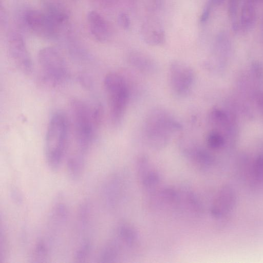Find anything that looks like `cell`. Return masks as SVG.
Instances as JSON below:
<instances>
[{"instance_id":"9a60e30c","label":"cell","mask_w":263,"mask_h":263,"mask_svg":"<svg viewBox=\"0 0 263 263\" xmlns=\"http://www.w3.org/2000/svg\"><path fill=\"white\" fill-rule=\"evenodd\" d=\"M45 5V13L58 27L68 21V12L62 6L51 2L46 3Z\"/></svg>"},{"instance_id":"30bf717a","label":"cell","mask_w":263,"mask_h":263,"mask_svg":"<svg viewBox=\"0 0 263 263\" xmlns=\"http://www.w3.org/2000/svg\"><path fill=\"white\" fill-rule=\"evenodd\" d=\"M180 149L183 156L197 168L204 170L212 163L210 154L193 142L186 140L181 141Z\"/></svg>"},{"instance_id":"8992f818","label":"cell","mask_w":263,"mask_h":263,"mask_svg":"<svg viewBox=\"0 0 263 263\" xmlns=\"http://www.w3.org/2000/svg\"><path fill=\"white\" fill-rule=\"evenodd\" d=\"M168 78L173 92L177 96H184L190 93L193 88L195 75L193 69L187 64L174 61L169 67Z\"/></svg>"},{"instance_id":"7402d4cb","label":"cell","mask_w":263,"mask_h":263,"mask_svg":"<svg viewBox=\"0 0 263 263\" xmlns=\"http://www.w3.org/2000/svg\"><path fill=\"white\" fill-rule=\"evenodd\" d=\"M101 1H103L104 3L110 4V3H114L117 0H101Z\"/></svg>"},{"instance_id":"52a82bcc","label":"cell","mask_w":263,"mask_h":263,"mask_svg":"<svg viewBox=\"0 0 263 263\" xmlns=\"http://www.w3.org/2000/svg\"><path fill=\"white\" fill-rule=\"evenodd\" d=\"M7 47L9 54L17 68L24 74L31 73L32 63L23 36L17 33H11L8 36Z\"/></svg>"},{"instance_id":"ac0fdd59","label":"cell","mask_w":263,"mask_h":263,"mask_svg":"<svg viewBox=\"0 0 263 263\" xmlns=\"http://www.w3.org/2000/svg\"><path fill=\"white\" fill-rule=\"evenodd\" d=\"M207 145L212 148H217L223 144V139L217 132L213 131L209 134L206 138Z\"/></svg>"},{"instance_id":"6da1fadb","label":"cell","mask_w":263,"mask_h":263,"mask_svg":"<svg viewBox=\"0 0 263 263\" xmlns=\"http://www.w3.org/2000/svg\"><path fill=\"white\" fill-rule=\"evenodd\" d=\"M69 124L66 116L62 112L52 114L48 122L45 140L44 152L49 167L57 170L66 152Z\"/></svg>"},{"instance_id":"277c9868","label":"cell","mask_w":263,"mask_h":263,"mask_svg":"<svg viewBox=\"0 0 263 263\" xmlns=\"http://www.w3.org/2000/svg\"><path fill=\"white\" fill-rule=\"evenodd\" d=\"M104 87L108 96L111 122L118 126L123 120L128 101L127 84L120 74L110 72L105 77Z\"/></svg>"},{"instance_id":"3957f363","label":"cell","mask_w":263,"mask_h":263,"mask_svg":"<svg viewBox=\"0 0 263 263\" xmlns=\"http://www.w3.org/2000/svg\"><path fill=\"white\" fill-rule=\"evenodd\" d=\"M71 109L77 149L72 155L85 159L98 127L93 117V107L81 100L74 99L71 101Z\"/></svg>"},{"instance_id":"8fae6325","label":"cell","mask_w":263,"mask_h":263,"mask_svg":"<svg viewBox=\"0 0 263 263\" xmlns=\"http://www.w3.org/2000/svg\"><path fill=\"white\" fill-rule=\"evenodd\" d=\"M89 28L92 35L99 42H105L111 36V29L106 20L98 12L90 11L87 15Z\"/></svg>"},{"instance_id":"7c38bea8","label":"cell","mask_w":263,"mask_h":263,"mask_svg":"<svg viewBox=\"0 0 263 263\" xmlns=\"http://www.w3.org/2000/svg\"><path fill=\"white\" fill-rule=\"evenodd\" d=\"M141 35L147 44L156 46L162 44L165 40L163 28L159 21L150 19L146 21L141 28Z\"/></svg>"},{"instance_id":"d6986e66","label":"cell","mask_w":263,"mask_h":263,"mask_svg":"<svg viewBox=\"0 0 263 263\" xmlns=\"http://www.w3.org/2000/svg\"><path fill=\"white\" fill-rule=\"evenodd\" d=\"M119 25L124 29H128L130 25V20L128 15L125 12H121L118 17Z\"/></svg>"},{"instance_id":"5b68a950","label":"cell","mask_w":263,"mask_h":263,"mask_svg":"<svg viewBox=\"0 0 263 263\" xmlns=\"http://www.w3.org/2000/svg\"><path fill=\"white\" fill-rule=\"evenodd\" d=\"M38 62L43 79L53 87L64 84L69 76L65 60L55 47H46L38 53Z\"/></svg>"},{"instance_id":"4fadbf2b","label":"cell","mask_w":263,"mask_h":263,"mask_svg":"<svg viewBox=\"0 0 263 263\" xmlns=\"http://www.w3.org/2000/svg\"><path fill=\"white\" fill-rule=\"evenodd\" d=\"M130 64L139 71L145 74L154 73L157 66L154 61L146 54L137 51L131 52L128 57Z\"/></svg>"},{"instance_id":"2e32d148","label":"cell","mask_w":263,"mask_h":263,"mask_svg":"<svg viewBox=\"0 0 263 263\" xmlns=\"http://www.w3.org/2000/svg\"><path fill=\"white\" fill-rule=\"evenodd\" d=\"M120 243L117 239L106 244L101 251L100 259L101 262H114L118 259L120 251Z\"/></svg>"},{"instance_id":"ffe728a7","label":"cell","mask_w":263,"mask_h":263,"mask_svg":"<svg viewBox=\"0 0 263 263\" xmlns=\"http://www.w3.org/2000/svg\"><path fill=\"white\" fill-rule=\"evenodd\" d=\"M211 9V3H209L206 5L205 7L204 8L203 12L201 15L200 21L201 22H205L208 18Z\"/></svg>"},{"instance_id":"e0dca14e","label":"cell","mask_w":263,"mask_h":263,"mask_svg":"<svg viewBox=\"0 0 263 263\" xmlns=\"http://www.w3.org/2000/svg\"><path fill=\"white\" fill-rule=\"evenodd\" d=\"M256 19V11L253 5L251 2L246 3L242 8L240 21L242 26L246 29L251 28Z\"/></svg>"},{"instance_id":"7a4b0ae2","label":"cell","mask_w":263,"mask_h":263,"mask_svg":"<svg viewBox=\"0 0 263 263\" xmlns=\"http://www.w3.org/2000/svg\"><path fill=\"white\" fill-rule=\"evenodd\" d=\"M181 128V125L166 109L154 108L149 111L145 118V138L152 148L162 149L167 146L173 134Z\"/></svg>"},{"instance_id":"9c48e42d","label":"cell","mask_w":263,"mask_h":263,"mask_svg":"<svg viewBox=\"0 0 263 263\" xmlns=\"http://www.w3.org/2000/svg\"><path fill=\"white\" fill-rule=\"evenodd\" d=\"M136 170L139 180L147 193L149 194L159 188L161 177L146 156L139 157L136 162Z\"/></svg>"},{"instance_id":"44dd1931","label":"cell","mask_w":263,"mask_h":263,"mask_svg":"<svg viewBox=\"0 0 263 263\" xmlns=\"http://www.w3.org/2000/svg\"><path fill=\"white\" fill-rule=\"evenodd\" d=\"M223 0H212L213 3L216 5H220L223 2Z\"/></svg>"},{"instance_id":"5bb4252c","label":"cell","mask_w":263,"mask_h":263,"mask_svg":"<svg viewBox=\"0 0 263 263\" xmlns=\"http://www.w3.org/2000/svg\"><path fill=\"white\" fill-rule=\"evenodd\" d=\"M117 240L121 245L132 248L138 242V234L135 229L128 224H122L117 230Z\"/></svg>"},{"instance_id":"ba28073f","label":"cell","mask_w":263,"mask_h":263,"mask_svg":"<svg viewBox=\"0 0 263 263\" xmlns=\"http://www.w3.org/2000/svg\"><path fill=\"white\" fill-rule=\"evenodd\" d=\"M24 21L32 31L41 37L54 39L58 35L59 27L45 12L36 10H29L25 13Z\"/></svg>"}]
</instances>
